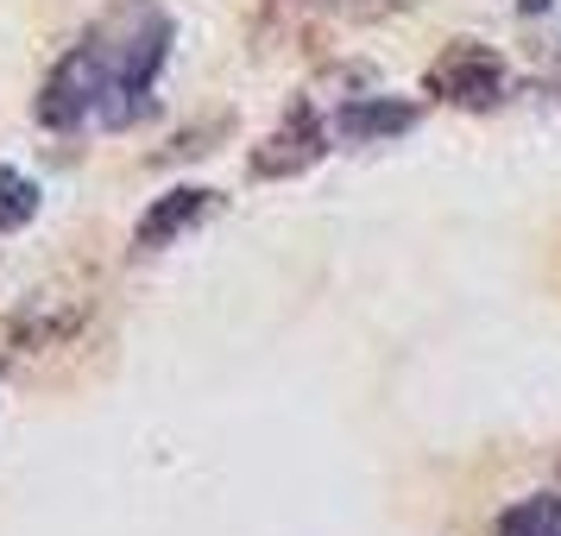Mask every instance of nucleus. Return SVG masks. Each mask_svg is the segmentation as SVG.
<instances>
[{
  "label": "nucleus",
  "instance_id": "423d86ee",
  "mask_svg": "<svg viewBox=\"0 0 561 536\" xmlns=\"http://www.w3.org/2000/svg\"><path fill=\"white\" fill-rule=\"evenodd\" d=\"M492 536H561V492H536L492 524Z\"/></svg>",
  "mask_w": 561,
  "mask_h": 536
},
{
  "label": "nucleus",
  "instance_id": "7ed1b4c3",
  "mask_svg": "<svg viewBox=\"0 0 561 536\" xmlns=\"http://www.w3.org/2000/svg\"><path fill=\"white\" fill-rule=\"evenodd\" d=\"M322 152H329V127H322V114L309 102H297L278 127H272V139H259V152L247 158V171L265 178V183L304 178L309 164H322Z\"/></svg>",
  "mask_w": 561,
  "mask_h": 536
},
{
  "label": "nucleus",
  "instance_id": "f257e3e1",
  "mask_svg": "<svg viewBox=\"0 0 561 536\" xmlns=\"http://www.w3.org/2000/svg\"><path fill=\"white\" fill-rule=\"evenodd\" d=\"M171 38H178V26H171L164 0H114L77 52L57 57L45 95H38V121L51 133L139 127L152 114L158 70L171 64Z\"/></svg>",
  "mask_w": 561,
  "mask_h": 536
},
{
  "label": "nucleus",
  "instance_id": "6e6552de",
  "mask_svg": "<svg viewBox=\"0 0 561 536\" xmlns=\"http://www.w3.org/2000/svg\"><path fill=\"white\" fill-rule=\"evenodd\" d=\"M316 7H334V13H354V20H379L391 7H404V0H316Z\"/></svg>",
  "mask_w": 561,
  "mask_h": 536
},
{
  "label": "nucleus",
  "instance_id": "20e7f679",
  "mask_svg": "<svg viewBox=\"0 0 561 536\" xmlns=\"http://www.w3.org/2000/svg\"><path fill=\"white\" fill-rule=\"evenodd\" d=\"M221 208V196L215 190H171V196H158L152 208H146V221H139V233H133V253L139 259H152V253H164V247H178L183 233L196 228L203 215H215Z\"/></svg>",
  "mask_w": 561,
  "mask_h": 536
},
{
  "label": "nucleus",
  "instance_id": "f03ea898",
  "mask_svg": "<svg viewBox=\"0 0 561 536\" xmlns=\"http://www.w3.org/2000/svg\"><path fill=\"white\" fill-rule=\"evenodd\" d=\"M430 95H442L448 107H499L511 95V64L492 45H480V38H455L448 52L430 64Z\"/></svg>",
  "mask_w": 561,
  "mask_h": 536
},
{
  "label": "nucleus",
  "instance_id": "9b49d317",
  "mask_svg": "<svg viewBox=\"0 0 561 536\" xmlns=\"http://www.w3.org/2000/svg\"><path fill=\"white\" fill-rule=\"evenodd\" d=\"M530 95H542L549 107H561V82H542V89H530Z\"/></svg>",
  "mask_w": 561,
  "mask_h": 536
},
{
  "label": "nucleus",
  "instance_id": "39448f33",
  "mask_svg": "<svg viewBox=\"0 0 561 536\" xmlns=\"http://www.w3.org/2000/svg\"><path fill=\"white\" fill-rule=\"evenodd\" d=\"M410 127H416V102H398V95H359L334 114L341 146H379V139H398Z\"/></svg>",
  "mask_w": 561,
  "mask_h": 536
},
{
  "label": "nucleus",
  "instance_id": "1a4fd4ad",
  "mask_svg": "<svg viewBox=\"0 0 561 536\" xmlns=\"http://www.w3.org/2000/svg\"><path fill=\"white\" fill-rule=\"evenodd\" d=\"M536 57H542V64H561V26H549L536 38Z\"/></svg>",
  "mask_w": 561,
  "mask_h": 536
},
{
  "label": "nucleus",
  "instance_id": "0eeeda50",
  "mask_svg": "<svg viewBox=\"0 0 561 536\" xmlns=\"http://www.w3.org/2000/svg\"><path fill=\"white\" fill-rule=\"evenodd\" d=\"M38 215V183L13 164H0V233H20Z\"/></svg>",
  "mask_w": 561,
  "mask_h": 536
},
{
  "label": "nucleus",
  "instance_id": "9d476101",
  "mask_svg": "<svg viewBox=\"0 0 561 536\" xmlns=\"http://www.w3.org/2000/svg\"><path fill=\"white\" fill-rule=\"evenodd\" d=\"M549 7H556V0H517V13H524V20H542Z\"/></svg>",
  "mask_w": 561,
  "mask_h": 536
}]
</instances>
